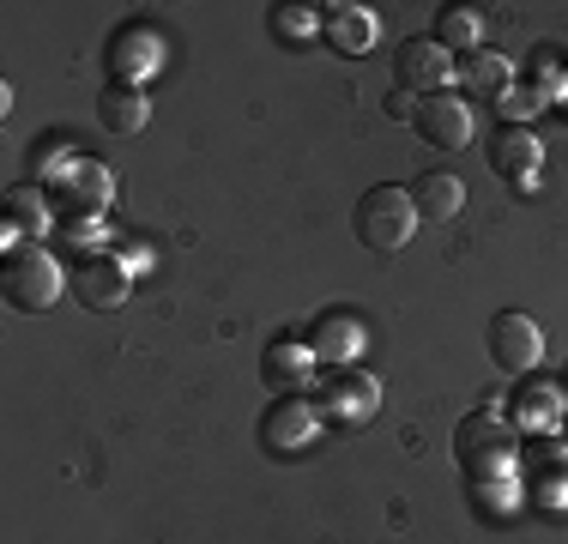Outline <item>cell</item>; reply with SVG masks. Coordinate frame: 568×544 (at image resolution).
<instances>
[{
  "mask_svg": "<svg viewBox=\"0 0 568 544\" xmlns=\"http://www.w3.org/2000/svg\"><path fill=\"white\" fill-rule=\"evenodd\" d=\"M417 224H424V212H417L412 188H399V182L369 188V194L357 200V212H351V230H357V242L369 254H399L405 242L417 236Z\"/></svg>",
  "mask_w": 568,
  "mask_h": 544,
  "instance_id": "obj_1",
  "label": "cell"
},
{
  "mask_svg": "<svg viewBox=\"0 0 568 544\" xmlns=\"http://www.w3.org/2000/svg\"><path fill=\"white\" fill-rule=\"evenodd\" d=\"M454 447H459V466L471 472V484H496V478H520V454H514V424L503 412H471L459 417L454 430Z\"/></svg>",
  "mask_w": 568,
  "mask_h": 544,
  "instance_id": "obj_2",
  "label": "cell"
},
{
  "mask_svg": "<svg viewBox=\"0 0 568 544\" xmlns=\"http://www.w3.org/2000/svg\"><path fill=\"white\" fill-rule=\"evenodd\" d=\"M67 291V272L61 261L43 249V242H31V249H12L7 254V272H0V296H7L19 315H43V309H55Z\"/></svg>",
  "mask_w": 568,
  "mask_h": 544,
  "instance_id": "obj_3",
  "label": "cell"
},
{
  "mask_svg": "<svg viewBox=\"0 0 568 544\" xmlns=\"http://www.w3.org/2000/svg\"><path fill=\"white\" fill-rule=\"evenodd\" d=\"M454 73H459V61L436 43V37H405L399 54H394V91H405V98H417V103L448 91Z\"/></svg>",
  "mask_w": 568,
  "mask_h": 544,
  "instance_id": "obj_4",
  "label": "cell"
},
{
  "mask_svg": "<svg viewBox=\"0 0 568 544\" xmlns=\"http://www.w3.org/2000/svg\"><path fill=\"white\" fill-rule=\"evenodd\" d=\"M412 128L424 133V145H436V152H466L471 133H478V109H471V98H459V91H436V98L417 103Z\"/></svg>",
  "mask_w": 568,
  "mask_h": 544,
  "instance_id": "obj_5",
  "label": "cell"
},
{
  "mask_svg": "<svg viewBox=\"0 0 568 544\" xmlns=\"http://www.w3.org/2000/svg\"><path fill=\"white\" fill-rule=\"evenodd\" d=\"M484 345H490V357H496V370H503V375H532L538 357H545V333H538V321L520 315V309L490 315Z\"/></svg>",
  "mask_w": 568,
  "mask_h": 544,
  "instance_id": "obj_6",
  "label": "cell"
},
{
  "mask_svg": "<svg viewBox=\"0 0 568 544\" xmlns=\"http://www.w3.org/2000/svg\"><path fill=\"white\" fill-rule=\"evenodd\" d=\"M382 412V381L369 370H327L321 375V417H333V424H369V417Z\"/></svg>",
  "mask_w": 568,
  "mask_h": 544,
  "instance_id": "obj_7",
  "label": "cell"
},
{
  "mask_svg": "<svg viewBox=\"0 0 568 544\" xmlns=\"http://www.w3.org/2000/svg\"><path fill=\"white\" fill-rule=\"evenodd\" d=\"M308 351H315L321 370H351V363L363 357V345H369V333H363V321L351 315V309H327V315L308 321Z\"/></svg>",
  "mask_w": 568,
  "mask_h": 544,
  "instance_id": "obj_8",
  "label": "cell"
},
{
  "mask_svg": "<svg viewBox=\"0 0 568 544\" xmlns=\"http://www.w3.org/2000/svg\"><path fill=\"white\" fill-rule=\"evenodd\" d=\"M55 188H61V200L73 218H98L115 194L110 170H103L98 158H55Z\"/></svg>",
  "mask_w": 568,
  "mask_h": 544,
  "instance_id": "obj_9",
  "label": "cell"
},
{
  "mask_svg": "<svg viewBox=\"0 0 568 544\" xmlns=\"http://www.w3.org/2000/svg\"><path fill=\"white\" fill-rule=\"evenodd\" d=\"M73 284H79V303L98 309V315H110V309L128 303L133 266L121 261V254H85V261H79V272H73Z\"/></svg>",
  "mask_w": 568,
  "mask_h": 544,
  "instance_id": "obj_10",
  "label": "cell"
},
{
  "mask_svg": "<svg viewBox=\"0 0 568 544\" xmlns=\"http://www.w3.org/2000/svg\"><path fill=\"white\" fill-rule=\"evenodd\" d=\"M315 351H308V339H273V345L261 351V381L278 393V400H296V393H308V381H315Z\"/></svg>",
  "mask_w": 568,
  "mask_h": 544,
  "instance_id": "obj_11",
  "label": "cell"
},
{
  "mask_svg": "<svg viewBox=\"0 0 568 544\" xmlns=\"http://www.w3.org/2000/svg\"><path fill=\"white\" fill-rule=\"evenodd\" d=\"M375 37H382V19L357 0H327L321 7V43L339 49V54H369Z\"/></svg>",
  "mask_w": 568,
  "mask_h": 544,
  "instance_id": "obj_12",
  "label": "cell"
},
{
  "mask_svg": "<svg viewBox=\"0 0 568 544\" xmlns=\"http://www.w3.org/2000/svg\"><path fill=\"white\" fill-rule=\"evenodd\" d=\"M315 435H321V405L308 400H273V412L261 417V442L273 454H303Z\"/></svg>",
  "mask_w": 568,
  "mask_h": 544,
  "instance_id": "obj_13",
  "label": "cell"
},
{
  "mask_svg": "<svg viewBox=\"0 0 568 544\" xmlns=\"http://www.w3.org/2000/svg\"><path fill=\"white\" fill-rule=\"evenodd\" d=\"M158 67H164V43H158L152 24H128V31L110 43V73H115V85H140V79H152Z\"/></svg>",
  "mask_w": 568,
  "mask_h": 544,
  "instance_id": "obj_14",
  "label": "cell"
},
{
  "mask_svg": "<svg viewBox=\"0 0 568 544\" xmlns=\"http://www.w3.org/2000/svg\"><path fill=\"white\" fill-rule=\"evenodd\" d=\"M490 163H496V175H503V182L532 188L538 182V163H545V145H538L532 128H503L490 140Z\"/></svg>",
  "mask_w": 568,
  "mask_h": 544,
  "instance_id": "obj_15",
  "label": "cell"
},
{
  "mask_svg": "<svg viewBox=\"0 0 568 544\" xmlns=\"http://www.w3.org/2000/svg\"><path fill=\"white\" fill-rule=\"evenodd\" d=\"M43 230H49V194L43 188H31V182L7 188V224H0V242H7V249H31Z\"/></svg>",
  "mask_w": 568,
  "mask_h": 544,
  "instance_id": "obj_16",
  "label": "cell"
},
{
  "mask_svg": "<svg viewBox=\"0 0 568 544\" xmlns=\"http://www.w3.org/2000/svg\"><path fill=\"white\" fill-rule=\"evenodd\" d=\"M98 121H103V133H115V140H133V133L152 121V103H145V91L140 85H103L98 91Z\"/></svg>",
  "mask_w": 568,
  "mask_h": 544,
  "instance_id": "obj_17",
  "label": "cell"
},
{
  "mask_svg": "<svg viewBox=\"0 0 568 544\" xmlns=\"http://www.w3.org/2000/svg\"><path fill=\"white\" fill-rule=\"evenodd\" d=\"M508 412H514V424H520V430H557L562 412H568V400H562L557 381H532V375H526L520 387H514Z\"/></svg>",
  "mask_w": 568,
  "mask_h": 544,
  "instance_id": "obj_18",
  "label": "cell"
},
{
  "mask_svg": "<svg viewBox=\"0 0 568 544\" xmlns=\"http://www.w3.org/2000/svg\"><path fill=\"white\" fill-rule=\"evenodd\" d=\"M459 85H466V98H503V91L514 85V61L508 54H496V49H471V54H459Z\"/></svg>",
  "mask_w": 568,
  "mask_h": 544,
  "instance_id": "obj_19",
  "label": "cell"
},
{
  "mask_svg": "<svg viewBox=\"0 0 568 544\" xmlns=\"http://www.w3.org/2000/svg\"><path fill=\"white\" fill-rule=\"evenodd\" d=\"M436 43L448 49V54L484 49V12H478V7H442V19H436Z\"/></svg>",
  "mask_w": 568,
  "mask_h": 544,
  "instance_id": "obj_20",
  "label": "cell"
},
{
  "mask_svg": "<svg viewBox=\"0 0 568 544\" xmlns=\"http://www.w3.org/2000/svg\"><path fill=\"white\" fill-rule=\"evenodd\" d=\"M412 200L424 218H454L466 206V188H459V175H448V170H424V182L412 188Z\"/></svg>",
  "mask_w": 568,
  "mask_h": 544,
  "instance_id": "obj_21",
  "label": "cell"
},
{
  "mask_svg": "<svg viewBox=\"0 0 568 544\" xmlns=\"http://www.w3.org/2000/svg\"><path fill=\"white\" fill-rule=\"evenodd\" d=\"M496 109H503V128H526V121L550 103H545V91H532V85H508L503 98H496Z\"/></svg>",
  "mask_w": 568,
  "mask_h": 544,
  "instance_id": "obj_22",
  "label": "cell"
},
{
  "mask_svg": "<svg viewBox=\"0 0 568 544\" xmlns=\"http://www.w3.org/2000/svg\"><path fill=\"white\" fill-rule=\"evenodd\" d=\"M532 496H538V508H568V466L562 460H550L532 478Z\"/></svg>",
  "mask_w": 568,
  "mask_h": 544,
  "instance_id": "obj_23",
  "label": "cell"
},
{
  "mask_svg": "<svg viewBox=\"0 0 568 544\" xmlns=\"http://www.w3.org/2000/svg\"><path fill=\"white\" fill-rule=\"evenodd\" d=\"M278 37H291V43H303V37H321V7H284L273 19Z\"/></svg>",
  "mask_w": 568,
  "mask_h": 544,
  "instance_id": "obj_24",
  "label": "cell"
},
{
  "mask_svg": "<svg viewBox=\"0 0 568 544\" xmlns=\"http://www.w3.org/2000/svg\"><path fill=\"white\" fill-rule=\"evenodd\" d=\"M387 115H394V121H412V115H417V98H405V91H394V98H387Z\"/></svg>",
  "mask_w": 568,
  "mask_h": 544,
  "instance_id": "obj_25",
  "label": "cell"
},
{
  "mask_svg": "<svg viewBox=\"0 0 568 544\" xmlns=\"http://www.w3.org/2000/svg\"><path fill=\"white\" fill-rule=\"evenodd\" d=\"M550 109H557V115L568 121V73H562V85H557V91H550Z\"/></svg>",
  "mask_w": 568,
  "mask_h": 544,
  "instance_id": "obj_26",
  "label": "cell"
},
{
  "mask_svg": "<svg viewBox=\"0 0 568 544\" xmlns=\"http://www.w3.org/2000/svg\"><path fill=\"white\" fill-rule=\"evenodd\" d=\"M562 387H568V375H562Z\"/></svg>",
  "mask_w": 568,
  "mask_h": 544,
  "instance_id": "obj_27",
  "label": "cell"
}]
</instances>
